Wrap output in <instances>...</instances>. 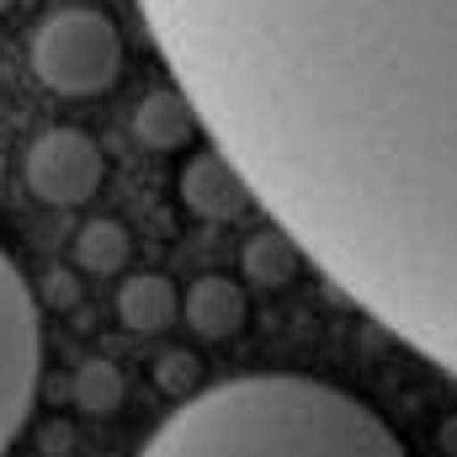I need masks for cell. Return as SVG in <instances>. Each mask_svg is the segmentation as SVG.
<instances>
[{
  "label": "cell",
  "instance_id": "11",
  "mask_svg": "<svg viewBox=\"0 0 457 457\" xmlns=\"http://www.w3.org/2000/svg\"><path fill=\"white\" fill-rule=\"evenodd\" d=\"M75 404L86 410V415H112L117 404H122V372H117L112 361H86L80 372H75Z\"/></svg>",
  "mask_w": 457,
  "mask_h": 457
},
{
  "label": "cell",
  "instance_id": "14",
  "mask_svg": "<svg viewBox=\"0 0 457 457\" xmlns=\"http://www.w3.org/2000/svg\"><path fill=\"white\" fill-rule=\"evenodd\" d=\"M5 5H16V0H0V11H5Z\"/></svg>",
  "mask_w": 457,
  "mask_h": 457
},
{
  "label": "cell",
  "instance_id": "1",
  "mask_svg": "<svg viewBox=\"0 0 457 457\" xmlns=\"http://www.w3.org/2000/svg\"><path fill=\"white\" fill-rule=\"evenodd\" d=\"M138 457H410L404 442L336 383L255 372L181 399Z\"/></svg>",
  "mask_w": 457,
  "mask_h": 457
},
{
  "label": "cell",
  "instance_id": "6",
  "mask_svg": "<svg viewBox=\"0 0 457 457\" xmlns=\"http://www.w3.org/2000/svg\"><path fill=\"white\" fill-rule=\"evenodd\" d=\"M181 314H187V325L203 341H224V336H234L245 325L250 303H245L239 282H228V277H197L187 287V298H181Z\"/></svg>",
  "mask_w": 457,
  "mask_h": 457
},
{
  "label": "cell",
  "instance_id": "2",
  "mask_svg": "<svg viewBox=\"0 0 457 457\" xmlns=\"http://www.w3.org/2000/svg\"><path fill=\"white\" fill-rule=\"evenodd\" d=\"M32 70L54 96H102L122 75V37L91 5L54 11L32 32Z\"/></svg>",
  "mask_w": 457,
  "mask_h": 457
},
{
  "label": "cell",
  "instance_id": "4",
  "mask_svg": "<svg viewBox=\"0 0 457 457\" xmlns=\"http://www.w3.org/2000/svg\"><path fill=\"white\" fill-rule=\"evenodd\" d=\"M27 187L48 208H80L102 187V149L80 128H48L27 149Z\"/></svg>",
  "mask_w": 457,
  "mask_h": 457
},
{
  "label": "cell",
  "instance_id": "9",
  "mask_svg": "<svg viewBox=\"0 0 457 457\" xmlns=\"http://www.w3.org/2000/svg\"><path fill=\"white\" fill-rule=\"evenodd\" d=\"M128 250H133V239H128V228L112 224V219H91V224L80 228V239H75L80 266H86V271H102V277H112V271L128 266Z\"/></svg>",
  "mask_w": 457,
  "mask_h": 457
},
{
  "label": "cell",
  "instance_id": "5",
  "mask_svg": "<svg viewBox=\"0 0 457 457\" xmlns=\"http://www.w3.org/2000/svg\"><path fill=\"white\" fill-rule=\"evenodd\" d=\"M181 203L197 219L219 224V219H239L250 208V187H245V176L228 165L219 149H208V154L187 160V170H181Z\"/></svg>",
  "mask_w": 457,
  "mask_h": 457
},
{
  "label": "cell",
  "instance_id": "10",
  "mask_svg": "<svg viewBox=\"0 0 457 457\" xmlns=\"http://www.w3.org/2000/svg\"><path fill=\"white\" fill-rule=\"evenodd\" d=\"M293 271H298V250H293L282 234H255V239L245 245V277H250V282L282 287V282H293Z\"/></svg>",
  "mask_w": 457,
  "mask_h": 457
},
{
  "label": "cell",
  "instance_id": "8",
  "mask_svg": "<svg viewBox=\"0 0 457 457\" xmlns=\"http://www.w3.org/2000/svg\"><path fill=\"white\" fill-rule=\"evenodd\" d=\"M133 133L149 149H187V138L197 133V112L187 107L181 91H149L133 112Z\"/></svg>",
  "mask_w": 457,
  "mask_h": 457
},
{
  "label": "cell",
  "instance_id": "7",
  "mask_svg": "<svg viewBox=\"0 0 457 457\" xmlns=\"http://www.w3.org/2000/svg\"><path fill=\"white\" fill-rule=\"evenodd\" d=\"M176 314H181V298H176L170 277H160V271H138V277H128V282L117 287V320H122L128 330H138V336L170 330Z\"/></svg>",
  "mask_w": 457,
  "mask_h": 457
},
{
  "label": "cell",
  "instance_id": "12",
  "mask_svg": "<svg viewBox=\"0 0 457 457\" xmlns=\"http://www.w3.org/2000/svg\"><path fill=\"white\" fill-rule=\"evenodd\" d=\"M192 378H197V356H187V351H165V356H160V388H165V394L187 399Z\"/></svg>",
  "mask_w": 457,
  "mask_h": 457
},
{
  "label": "cell",
  "instance_id": "13",
  "mask_svg": "<svg viewBox=\"0 0 457 457\" xmlns=\"http://www.w3.org/2000/svg\"><path fill=\"white\" fill-rule=\"evenodd\" d=\"M75 298H80V282H75L70 271L48 277V303H59V309H64V303H75Z\"/></svg>",
  "mask_w": 457,
  "mask_h": 457
},
{
  "label": "cell",
  "instance_id": "3",
  "mask_svg": "<svg viewBox=\"0 0 457 457\" xmlns=\"http://www.w3.org/2000/svg\"><path fill=\"white\" fill-rule=\"evenodd\" d=\"M37 367H43L37 298L21 282L16 261L0 250V453L27 426V410H32V394H37Z\"/></svg>",
  "mask_w": 457,
  "mask_h": 457
}]
</instances>
